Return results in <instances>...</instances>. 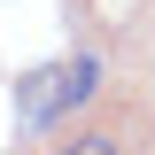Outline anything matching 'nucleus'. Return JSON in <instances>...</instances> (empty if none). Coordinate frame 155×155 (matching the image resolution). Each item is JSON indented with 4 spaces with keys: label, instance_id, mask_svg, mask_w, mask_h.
Listing matches in <instances>:
<instances>
[{
    "label": "nucleus",
    "instance_id": "obj_1",
    "mask_svg": "<svg viewBox=\"0 0 155 155\" xmlns=\"http://www.w3.org/2000/svg\"><path fill=\"white\" fill-rule=\"evenodd\" d=\"M93 85H101V62L93 54L62 62V70H39V124L62 116V109H78V101H93Z\"/></svg>",
    "mask_w": 155,
    "mask_h": 155
},
{
    "label": "nucleus",
    "instance_id": "obj_2",
    "mask_svg": "<svg viewBox=\"0 0 155 155\" xmlns=\"http://www.w3.org/2000/svg\"><path fill=\"white\" fill-rule=\"evenodd\" d=\"M62 155H124V147H116V132H78Z\"/></svg>",
    "mask_w": 155,
    "mask_h": 155
}]
</instances>
